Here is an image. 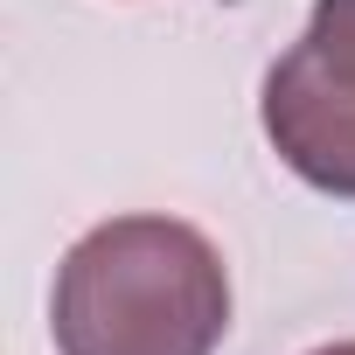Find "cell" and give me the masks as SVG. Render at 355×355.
<instances>
[{
	"mask_svg": "<svg viewBox=\"0 0 355 355\" xmlns=\"http://www.w3.org/2000/svg\"><path fill=\"white\" fill-rule=\"evenodd\" d=\"M258 119L306 189L355 202V0H313L300 42L265 70Z\"/></svg>",
	"mask_w": 355,
	"mask_h": 355,
	"instance_id": "2",
	"label": "cell"
},
{
	"mask_svg": "<svg viewBox=\"0 0 355 355\" xmlns=\"http://www.w3.org/2000/svg\"><path fill=\"white\" fill-rule=\"evenodd\" d=\"M49 334L56 355H216L230 265L182 216H112L63 251Z\"/></svg>",
	"mask_w": 355,
	"mask_h": 355,
	"instance_id": "1",
	"label": "cell"
},
{
	"mask_svg": "<svg viewBox=\"0 0 355 355\" xmlns=\"http://www.w3.org/2000/svg\"><path fill=\"white\" fill-rule=\"evenodd\" d=\"M306 355H355V341H327V348H306Z\"/></svg>",
	"mask_w": 355,
	"mask_h": 355,
	"instance_id": "3",
	"label": "cell"
}]
</instances>
